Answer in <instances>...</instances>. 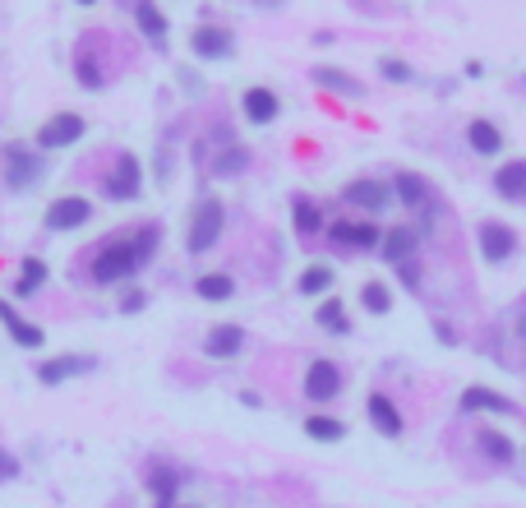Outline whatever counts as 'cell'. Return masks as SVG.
Instances as JSON below:
<instances>
[{
    "label": "cell",
    "instance_id": "obj_1",
    "mask_svg": "<svg viewBox=\"0 0 526 508\" xmlns=\"http://www.w3.org/2000/svg\"><path fill=\"white\" fill-rule=\"evenodd\" d=\"M157 240H162L157 222H138L121 236L102 240L97 254H93V282L97 287H125L134 273H144V263L157 254Z\"/></svg>",
    "mask_w": 526,
    "mask_h": 508
},
{
    "label": "cell",
    "instance_id": "obj_2",
    "mask_svg": "<svg viewBox=\"0 0 526 508\" xmlns=\"http://www.w3.org/2000/svg\"><path fill=\"white\" fill-rule=\"evenodd\" d=\"M393 199L402 208H411V227L421 231V236H430L438 227V199H434L430 180L421 171H397L393 176Z\"/></svg>",
    "mask_w": 526,
    "mask_h": 508
},
{
    "label": "cell",
    "instance_id": "obj_3",
    "mask_svg": "<svg viewBox=\"0 0 526 508\" xmlns=\"http://www.w3.org/2000/svg\"><path fill=\"white\" fill-rule=\"evenodd\" d=\"M0 176H5V185L10 190H33V185L46 176V153L38 148V144H5L0 148Z\"/></svg>",
    "mask_w": 526,
    "mask_h": 508
},
{
    "label": "cell",
    "instance_id": "obj_4",
    "mask_svg": "<svg viewBox=\"0 0 526 508\" xmlns=\"http://www.w3.org/2000/svg\"><path fill=\"white\" fill-rule=\"evenodd\" d=\"M221 231H227V208H221L217 199H204L199 208L189 212V227H185V250L189 254H208Z\"/></svg>",
    "mask_w": 526,
    "mask_h": 508
},
{
    "label": "cell",
    "instance_id": "obj_5",
    "mask_svg": "<svg viewBox=\"0 0 526 508\" xmlns=\"http://www.w3.org/2000/svg\"><path fill=\"white\" fill-rule=\"evenodd\" d=\"M102 195L111 204H134L138 195H144V167H138L134 153H121L116 157V167H111L106 180H102Z\"/></svg>",
    "mask_w": 526,
    "mask_h": 508
},
{
    "label": "cell",
    "instance_id": "obj_6",
    "mask_svg": "<svg viewBox=\"0 0 526 508\" xmlns=\"http://www.w3.org/2000/svg\"><path fill=\"white\" fill-rule=\"evenodd\" d=\"M83 135H88V121H83L79 112H55V116H46V121L38 125L33 144H38L42 153H55V148H70V144H79Z\"/></svg>",
    "mask_w": 526,
    "mask_h": 508
},
{
    "label": "cell",
    "instance_id": "obj_7",
    "mask_svg": "<svg viewBox=\"0 0 526 508\" xmlns=\"http://www.w3.org/2000/svg\"><path fill=\"white\" fill-rule=\"evenodd\" d=\"M300 393L310 397V403H338L342 397V370L338 361H328V356H314L310 365H305V379H300Z\"/></svg>",
    "mask_w": 526,
    "mask_h": 508
},
{
    "label": "cell",
    "instance_id": "obj_8",
    "mask_svg": "<svg viewBox=\"0 0 526 508\" xmlns=\"http://www.w3.org/2000/svg\"><path fill=\"white\" fill-rule=\"evenodd\" d=\"M342 204H351V208H365V212H388L397 199H393V180H379V176H355V180H346L342 185Z\"/></svg>",
    "mask_w": 526,
    "mask_h": 508
},
{
    "label": "cell",
    "instance_id": "obj_9",
    "mask_svg": "<svg viewBox=\"0 0 526 508\" xmlns=\"http://www.w3.org/2000/svg\"><path fill=\"white\" fill-rule=\"evenodd\" d=\"M517 231L508 227V222H498V218H480L476 222V250H480V259L485 263H508L513 254H517Z\"/></svg>",
    "mask_w": 526,
    "mask_h": 508
},
{
    "label": "cell",
    "instance_id": "obj_10",
    "mask_svg": "<svg viewBox=\"0 0 526 508\" xmlns=\"http://www.w3.org/2000/svg\"><path fill=\"white\" fill-rule=\"evenodd\" d=\"M88 218H93L88 199H83V195H61V199H51V208L42 212V227L61 236V231H79Z\"/></svg>",
    "mask_w": 526,
    "mask_h": 508
},
{
    "label": "cell",
    "instance_id": "obj_11",
    "mask_svg": "<svg viewBox=\"0 0 526 508\" xmlns=\"http://www.w3.org/2000/svg\"><path fill=\"white\" fill-rule=\"evenodd\" d=\"M88 370H97L93 356H79V352L46 356V361H38V384H42V388H61V384L79 379V374H88Z\"/></svg>",
    "mask_w": 526,
    "mask_h": 508
},
{
    "label": "cell",
    "instance_id": "obj_12",
    "mask_svg": "<svg viewBox=\"0 0 526 508\" xmlns=\"http://www.w3.org/2000/svg\"><path fill=\"white\" fill-rule=\"evenodd\" d=\"M189 51L199 61H231L236 56V37L221 29V23H199V29L189 33Z\"/></svg>",
    "mask_w": 526,
    "mask_h": 508
},
{
    "label": "cell",
    "instance_id": "obj_13",
    "mask_svg": "<svg viewBox=\"0 0 526 508\" xmlns=\"http://www.w3.org/2000/svg\"><path fill=\"white\" fill-rule=\"evenodd\" d=\"M0 324H5V333H10V342L14 346H23V352H42L46 346V329L42 324H33V319H23L5 296H0Z\"/></svg>",
    "mask_w": 526,
    "mask_h": 508
},
{
    "label": "cell",
    "instance_id": "obj_14",
    "mask_svg": "<svg viewBox=\"0 0 526 508\" xmlns=\"http://www.w3.org/2000/svg\"><path fill=\"white\" fill-rule=\"evenodd\" d=\"M462 416H476V412H489V416H517L522 407L513 403V397H504L498 388H485V384H471L466 393H462Z\"/></svg>",
    "mask_w": 526,
    "mask_h": 508
},
{
    "label": "cell",
    "instance_id": "obj_15",
    "mask_svg": "<svg viewBox=\"0 0 526 508\" xmlns=\"http://www.w3.org/2000/svg\"><path fill=\"white\" fill-rule=\"evenodd\" d=\"M328 240L332 246H351V250H379L383 246V227L379 222H332L328 227Z\"/></svg>",
    "mask_w": 526,
    "mask_h": 508
},
{
    "label": "cell",
    "instance_id": "obj_16",
    "mask_svg": "<svg viewBox=\"0 0 526 508\" xmlns=\"http://www.w3.org/2000/svg\"><path fill=\"white\" fill-rule=\"evenodd\" d=\"M365 416H370V425H374L383 439H402V430H406L402 407H397L388 393H370V397H365Z\"/></svg>",
    "mask_w": 526,
    "mask_h": 508
},
{
    "label": "cell",
    "instance_id": "obj_17",
    "mask_svg": "<svg viewBox=\"0 0 526 508\" xmlns=\"http://www.w3.org/2000/svg\"><path fill=\"white\" fill-rule=\"evenodd\" d=\"M421 240H425V236L415 231L411 222H402V227H388V231H383V246H379V254H383V259L397 269V263L415 259V250H421Z\"/></svg>",
    "mask_w": 526,
    "mask_h": 508
},
{
    "label": "cell",
    "instance_id": "obj_18",
    "mask_svg": "<svg viewBox=\"0 0 526 508\" xmlns=\"http://www.w3.org/2000/svg\"><path fill=\"white\" fill-rule=\"evenodd\" d=\"M240 346H245V329H240V324H217V329H208V337H204V356H208V361H236Z\"/></svg>",
    "mask_w": 526,
    "mask_h": 508
},
{
    "label": "cell",
    "instance_id": "obj_19",
    "mask_svg": "<svg viewBox=\"0 0 526 508\" xmlns=\"http://www.w3.org/2000/svg\"><path fill=\"white\" fill-rule=\"evenodd\" d=\"M494 195L508 204H526V157H513L494 171Z\"/></svg>",
    "mask_w": 526,
    "mask_h": 508
},
{
    "label": "cell",
    "instance_id": "obj_20",
    "mask_svg": "<svg viewBox=\"0 0 526 508\" xmlns=\"http://www.w3.org/2000/svg\"><path fill=\"white\" fill-rule=\"evenodd\" d=\"M240 112H245V121H249V125H272V121H277V112H282V102H277V93H272V88H245V97H240Z\"/></svg>",
    "mask_w": 526,
    "mask_h": 508
},
{
    "label": "cell",
    "instance_id": "obj_21",
    "mask_svg": "<svg viewBox=\"0 0 526 508\" xmlns=\"http://www.w3.org/2000/svg\"><path fill=\"white\" fill-rule=\"evenodd\" d=\"M314 84L323 88V93H342V97H365V84H360L355 74H346V70H338V65H314Z\"/></svg>",
    "mask_w": 526,
    "mask_h": 508
},
{
    "label": "cell",
    "instance_id": "obj_22",
    "mask_svg": "<svg viewBox=\"0 0 526 508\" xmlns=\"http://www.w3.org/2000/svg\"><path fill=\"white\" fill-rule=\"evenodd\" d=\"M51 282V269H46V259H38V254H28L23 263H19V282H14V296H38V291Z\"/></svg>",
    "mask_w": 526,
    "mask_h": 508
},
{
    "label": "cell",
    "instance_id": "obj_23",
    "mask_svg": "<svg viewBox=\"0 0 526 508\" xmlns=\"http://www.w3.org/2000/svg\"><path fill=\"white\" fill-rule=\"evenodd\" d=\"M466 144L476 148L480 157H498V153H504V135H498L494 121H471L466 125Z\"/></svg>",
    "mask_w": 526,
    "mask_h": 508
},
{
    "label": "cell",
    "instance_id": "obj_24",
    "mask_svg": "<svg viewBox=\"0 0 526 508\" xmlns=\"http://www.w3.org/2000/svg\"><path fill=\"white\" fill-rule=\"evenodd\" d=\"M314 324H319L323 333H338V337H346V333H351V319H346L342 296H323V301H319V310H314Z\"/></svg>",
    "mask_w": 526,
    "mask_h": 508
},
{
    "label": "cell",
    "instance_id": "obj_25",
    "mask_svg": "<svg viewBox=\"0 0 526 508\" xmlns=\"http://www.w3.org/2000/svg\"><path fill=\"white\" fill-rule=\"evenodd\" d=\"M300 430L310 435L314 444H342V439H346V425H342L338 416H323V412L305 416V421H300Z\"/></svg>",
    "mask_w": 526,
    "mask_h": 508
},
{
    "label": "cell",
    "instance_id": "obj_26",
    "mask_svg": "<svg viewBox=\"0 0 526 508\" xmlns=\"http://www.w3.org/2000/svg\"><path fill=\"white\" fill-rule=\"evenodd\" d=\"M134 23H138V33L153 37V42L166 37V14H162L157 0H134Z\"/></svg>",
    "mask_w": 526,
    "mask_h": 508
},
{
    "label": "cell",
    "instance_id": "obj_27",
    "mask_svg": "<svg viewBox=\"0 0 526 508\" xmlns=\"http://www.w3.org/2000/svg\"><path fill=\"white\" fill-rule=\"evenodd\" d=\"M332 282H338V273H332L328 263H310V269H300L296 291H300V296H328Z\"/></svg>",
    "mask_w": 526,
    "mask_h": 508
},
{
    "label": "cell",
    "instance_id": "obj_28",
    "mask_svg": "<svg viewBox=\"0 0 526 508\" xmlns=\"http://www.w3.org/2000/svg\"><path fill=\"white\" fill-rule=\"evenodd\" d=\"M480 453H485V458L494 462V467H508L513 458H517V448H513V439L504 435V430H489V425H485V430H480Z\"/></svg>",
    "mask_w": 526,
    "mask_h": 508
},
{
    "label": "cell",
    "instance_id": "obj_29",
    "mask_svg": "<svg viewBox=\"0 0 526 508\" xmlns=\"http://www.w3.org/2000/svg\"><path fill=\"white\" fill-rule=\"evenodd\" d=\"M194 291H199V301L221 305V301H231V296H236V282H231V273H204L199 282H194Z\"/></svg>",
    "mask_w": 526,
    "mask_h": 508
},
{
    "label": "cell",
    "instance_id": "obj_30",
    "mask_svg": "<svg viewBox=\"0 0 526 508\" xmlns=\"http://www.w3.org/2000/svg\"><path fill=\"white\" fill-rule=\"evenodd\" d=\"M291 227H296L300 236L323 231V208H319L314 199H296V204H291Z\"/></svg>",
    "mask_w": 526,
    "mask_h": 508
},
{
    "label": "cell",
    "instance_id": "obj_31",
    "mask_svg": "<svg viewBox=\"0 0 526 508\" xmlns=\"http://www.w3.org/2000/svg\"><path fill=\"white\" fill-rule=\"evenodd\" d=\"M148 490H153V499L176 504V495H180V471H176V467H153V471H148Z\"/></svg>",
    "mask_w": 526,
    "mask_h": 508
},
{
    "label": "cell",
    "instance_id": "obj_32",
    "mask_svg": "<svg viewBox=\"0 0 526 508\" xmlns=\"http://www.w3.org/2000/svg\"><path fill=\"white\" fill-rule=\"evenodd\" d=\"M249 167V148L245 144H227L217 153V162H213V176H240Z\"/></svg>",
    "mask_w": 526,
    "mask_h": 508
},
{
    "label": "cell",
    "instance_id": "obj_33",
    "mask_svg": "<svg viewBox=\"0 0 526 508\" xmlns=\"http://www.w3.org/2000/svg\"><path fill=\"white\" fill-rule=\"evenodd\" d=\"M360 305H365L370 314H388V310H393V291H388V282H365V287H360Z\"/></svg>",
    "mask_w": 526,
    "mask_h": 508
},
{
    "label": "cell",
    "instance_id": "obj_34",
    "mask_svg": "<svg viewBox=\"0 0 526 508\" xmlns=\"http://www.w3.org/2000/svg\"><path fill=\"white\" fill-rule=\"evenodd\" d=\"M74 79H79L83 88H106V70H102L93 56H79V61H74Z\"/></svg>",
    "mask_w": 526,
    "mask_h": 508
},
{
    "label": "cell",
    "instance_id": "obj_35",
    "mask_svg": "<svg viewBox=\"0 0 526 508\" xmlns=\"http://www.w3.org/2000/svg\"><path fill=\"white\" fill-rule=\"evenodd\" d=\"M379 74L388 79V84H415V70H411V61H402V56H383V61H379Z\"/></svg>",
    "mask_w": 526,
    "mask_h": 508
},
{
    "label": "cell",
    "instance_id": "obj_36",
    "mask_svg": "<svg viewBox=\"0 0 526 508\" xmlns=\"http://www.w3.org/2000/svg\"><path fill=\"white\" fill-rule=\"evenodd\" d=\"M116 310H121L125 319L144 314V310H148V291H144V287H129V282H125V291L116 296Z\"/></svg>",
    "mask_w": 526,
    "mask_h": 508
},
{
    "label": "cell",
    "instance_id": "obj_37",
    "mask_svg": "<svg viewBox=\"0 0 526 508\" xmlns=\"http://www.w3.org/2000/svg\"><path fill=\"white\" fill-rule=\"evenodd\" d=\"M397 278H402V287H406V291H421V259H406V263H397Z\"/></svg>",
    "mask_w": 526,
    "mask_h": 508
},
{
    "label": "cell",
    "instance_id": "obj_38",
    "mask_svg": "<svg viewBox=\"0 0 526 508\" xmlns=\"http://www.w3.org/2000/svg\"><path fill=\"white\" fill-rule=\"evenodd\" d=\"M14 476H19V458L10 448H0V480H14Z\"/></svg>",
    "mask_w": 526,
    "mask_h": 508
},
{
    "label": "cell",
    "instance_id": "obj_39",
    "mask_svg": "<svg viewBox=\"0 0 526 508\" xmlns=\"http://www.w3.org/2000/svg\"><path fill=\"white\" fill-rule=\"evenodd\" d=\"M434 337H438L443 346H457V329H448L443 319H434Z\"/></svg>",
    "mask_w": 526,
    "mask_h": 508
},
{
    "label": "cell",
    "instance_id": "obj_40",
    "mask_svg": "<svg viewBox=\"0 0 526 508\" xmlns=\"http://www.w3.org/2000/svg\"><path fill=\"white\" fill-rule=\"evenodd\" d=\"M466 79H485V65L480 61H466Z\"/></svg>",
    "mask_w": 526,
    "mask_h": 508
},
{
    "label": "cell",
    "instance_id": "obj_41",
    "mask_svg": "<svg viewBox=\"0 0 526 508\" xmlns=\"http://www.w3.org/2000/svg\"><path fill=\"white\" fill-rule=\"evenodd\" d=\"M517 337L526 342V301H522V314H517Z\"/></svg>",
    "mask_w": 526,
    "mask_h": 508
},
{
    "label": "cell",
    "instance_id": "obj_42",
    "mask_svg": "<svg viewBox=\"0 0 526 508\" xmlns=\"http://www.w3.org/2000/svg\"><path fill=\"white\" fill-rule=\"evenodd\" d=\"M153 508H180V504H166V499H153Z\"/></svg>",
    "mask_w": 526,
    "mask_h": 508
},
{
    "label": "cell",
    "instance_id": "obj_43",
    "mask_svg": "<svg viewBox=\"0 0 526 508\" xmlns=\"http://www.w3.org/2000/svg\"><path fill=\"white\" fill-rule=\"evenodd\" d=\"M255 5H282V0H255Z\"/></svg>",
    "mask_w": 526,
    "mask_h": 508
},
{
    "label": "cell",
    "instance_id": "obj_44",
    "mask_svg": "<svg viewBox=\"0 0 526 508\" xmlns=\"http://www.w3.org/2000/svg\"><path fill=\"white\" fill-rule=\"evenodd\" d=\"M74 5H97V0H74Z\"/></svg>",
    "mask_w": 526,
    "mask_h": 508
},
{
    "label": "cell",
    "instance_id": "obj_45",
    "mask_svg": "<svg viewBox=\"0 0 526 508\" xmlns=\"http://www.w3.org/2000/svg\"><path fill=\"white\" fill-rule=\"evenodd\" d=\"M522 88H526V74H522Z\"/></svg>",
    "mask_w": 526,
    "mask_h": 508
}]
</instances>
